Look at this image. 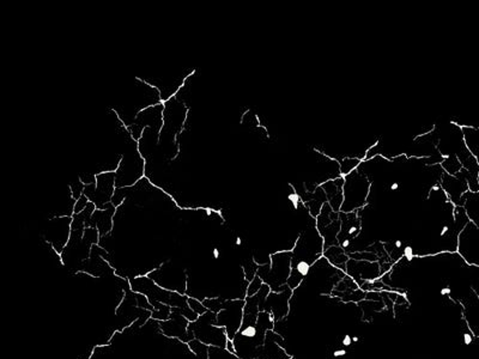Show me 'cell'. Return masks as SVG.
I'll list each match as a JSON object with an SVG mask.
<instances>
[{
    "label": "cell",
    "instance_id": "1",
    "mask_svg": "<svg viewBox=\"0 0 479 359\" xmlns=\"http://www.w3.org/2000/svg\"><path fill=\"white\" fill-rule=\"evenodd\" d=\"M159 103H162V100L158 90L140 78H136L122 99L113 107V112L129 128L140 112Z\"/></svg>",
    "mask_w": 479,
    "mask_h": 359
},
{
    "label": "cell",
    "instance_id": "2",
    "mask_svg": "<svg viewBox=\"0 0 479 359\" xmlns=\"http://www.w3.org/2000/svg\"><path fill=\"white\" fill-rule=\"evenodd\" d=\"M325 250L324 238L316 229L315 218L310 217L307 225L300 231L295 247L291 250V265L307 263L310 266L323 257Z\"/></svg>",
    "mask_w": 479,
    "mask_h": 359
},
{
    "label": "cell",
    "instance_id": "3",
    "mask_svg": "<svg viewBox=\"0 0 479 359\" xmlns=\"http://www.w3.org/2000/svg\"><path fill=\"white\" fill-rule=\"evenodd\" d=\"M207 310L216 314V326L223 327L228 339L233 340L242 324L244 300H222V298H207L203 301Z\"/></svg>",
    "mask_w": 479,
    "mask_h": 359
},
{
    "label": "cell",
    "instance_id": "4",
    "mask_svg": "<svg viewBox=\"0 0 479 359\" xmlns=\"http://www.w3.org/2000/svg\"><path fill=\"white\" fill-rule=\"evenodd\" d=\"M146 162L138 150V142L131 139L122 151L121 160L115 172V188H130L145 177Z\"/></svg>",
    "mask_w": 479,
    "mask_h": 359
},
{
    "label": "cell",
    "instance_id": "5",
    "mask_svg": "<svg viewBox=\"0 0 479 359\" xmlns=\"http://www.w3.org/2000/svg\"><path fill=\"white\" fill-rule=\"evenodd\" d=\"M291 273V251H277L271 254L270 263L258 267L257 276L272 292H280L286 287Z\"/></svg>",
    "mask_w": 479,
    "mask_h": 359
},
{
    "label": "cell",
    "instance_id": "6",
    "mask_svg": "<svg viewBox=\"0 0 479 359\" xmlns=\"http://www.w3.org/2000/svg\"><path fill=\"white\" fill-rule=\"evenodd\" d=\"M369 192L370 181L358 169H355L349 175L344 176L343 204L340 212H355L366 206Z\"/></svg>",
    "mask_w": 479,
    "mask_h": 359
},
{
    "label": "cell",
    "instance_id": "7",
    "mask_svg": "<svg viewBox=\"0 0 479 359\" xmlns=\"http://www.w3.org/2000/svg\"><path fill=\"white\" fill-rule=\"evenodd\" d=\"M188 332L193 334L194 340L214 347H227L228 335L223 327L216 326V314L207 310L205 314L200 315L196 321L189 322Z\"/></svg>",
    "mask_w": 479,
    "mask_h": 359
},
{
    "label": "cell",
    "instance_id": "8",
    "mask_svg": "<svg viewBox=\"0 0 479 359\" xmlns=\"http://www.w3.org/2000/svg\"><path fill=\"white\" fill-rule=\"evenodd\" d=\"M115 192V173H102L96 175V182L85 186L84 195L96 209L106 210L112 204Z\"/></svg>",
    "mask_w": 479,
    "mask_h": 359
},
{
    "label": "cell",
    "instance_id": "9",
    "mask_svg": "<svg viewBox=\"0 0 479 359\" xmlns=\"http://www.w3.org/2000/svg\"><path fill=\"white\" fill-rule=\"evenodd\" d=\"M194 70L189 69L183 70V71L180 72H170L163 76L149 77V78H146V77H140V79L158 90L161 100H162V103H164L179 92V90L182 88L183 84H185L186 79L192 76Z\"/></svg>",
    "mask_w": 479,
    "mask_h": 359
},
{
    "label": "cell",
    "instance_id": "10",
    "mask_svg": "<svg viewBox=\"0 0 479 359\" xmlns=\"http://www.w3.org/2000/svg\"><path fill=\"white\" fill-rule=\"evenodd\" d=\"M457 253L468 266L479 267V227L472 221L458 235Z\"/></svg>",
    "mask_w": 479,
    "mask_h": 359
},
{
    "label": "cell",
    "instance_id": "11",
    "mask_svg": "<svg viewBox=\"0 0 479 359\" xmlns=\"http://www.w3.org/2000/svg\"><path fill=\"white\" fill-rule=\"evenodd\" d=\"M72 217L48 218V225L45 229L46 242L59 255L69 243L71 237Z\"/></svg>",
    "mask_w": 479,
    "mask_h": 359
},
{
    "label": "cell",
    "instance_id": "12",
    "mask_svg": "<svg viewBox=\"0 0 479 359\" xmlns=\"http://www.w3.org/2000/svg\"><path fill=\"white\" fill-rule=\"evenodd\" d=\"M316 229L324 238L325 249L332 246H339L338 244L337 236L340 231L341 221L339 218V213H336L331 209V206L327 203H325L321 207L319 216L315 218Z\"/></svg>",
    "mask_w": 479,
    "mask_h": 359
},
{
    "label": "cell",
    "instance_id": "13",
    "mask_svg": "<svg viewBox=\"0 0 479 359\" xmlns=\"http://www.w3.org/2000/svg\"><path fill=\"white\" fill-rule=\"evenodd\" d=\"M163 110L164 105L163 103H159V105L150 107V108L140 112L138 116L136 117L135 122L127 128L130 130L132 138L138 142L140 137H142L143 130L145 129L146 127H150V128L155 129L161 133L163 127Z\"/></svg>",
    "mask_w": 479,
    "mask_h": 359
},
{
    "label": "cell",
    "instance_id": "14",
    "mask_svg": "<svg viewBox=\"0 0 479 359\" xmlns=\"http://www.w3.org/2000/svg\"><path fill=\"white\" fill-rule=\"evenodd\" d=\"M188 324L189 321L180 313V310L172 308V315L168 320L159 322V331L164 337L188 344L194 340L193 334L188 332Z\"/></svg>",
    "mask_w": 479,
    "mask_h": 359
},
{
    "label": "cell",
    "instance_id": "15",
    "mask_svg": "<svg viewBox=\"0 0 479 359\" xmlns=\"http://www.w3.org/2000/svg\"><path fill=\"white\" fill-rule=\"evenodd\" d=\"M293 292L294 291L288 285L280 292H272L271 291L264 300H261L259 310L272 314L276 322L282 321L283 318H285L289 315V302L291 296H293Z\"/></svg>",
    "mask_w": 479,
    "mask_h": 359
},
{
    "label": "cell",
    "instance_id": "16",
    "mask_svg": "<svg viewBox=\"0 0 479 359\" xmlns=\"http://www.w3.org/2000/svg\"><path fill=\"white\" fill-rule=\"evenodd\" d=\"M442 190L454 206H462V195L467 192L468 184L462 169L455 176L448 175L443 172L440 180Z\"/></svg>",
    "mask_w": 479,
    "mask_h": 359
},
{
    "label": "cell",
    "instance_id": "17",
    "mask_svg": "<svg viewBox=\"0 0 479 359\" xmlns=\"http://www.w3.org/2000/svg\"><path fill=\"white\" fill-rule=\"evenodd\" d=\"M115 212L116 207L114 206L113 204H110L109 207H107L106 210L96 209L91 214V217L89 218V220L86 221L85 227H95V229L99 230L100 236H106V235L112 233L114 227V216H115Z\"/></svg>",
    "mask_w": 479,
    "mask_h": 359
},
{
    "label": "cell",
    "instance_id": "18",
    "mask_svg": "<svg viewBox=\"0 0 479 359\" xmlns=\"http://www.w3.org/2000/svg\"><path fill=\"white\" fill-rule=\"evenodd\" d=\"M343 186H344V177L339 176L334 180L326 181V182L321 184L325 195H326L327 204L330 205L336 213L340 212L341 204H343Z\"/></svg>",
    "mask_w": 479,
    "mask_h": 359
},
{
    "label": "cell",
    "instance_id": "19",
    "mask_svg": "<svg viewBox=\"0 0 479 359\" xmlns=\"http://www.w3.org/2000/svg\"><path fill=\"white\" fill-rule=\"evenodd\" d=\"M462 209L468 218V220L479 227V192L467 190L462 195Z\"/></svg>",
    "mask_w": 479,
    "mask_h": 359
},
{
    "label": "cell",
    "instance_id": "20",
    "mask_svg": "<svg viewBox=\"0 0 479 359\" xmlns=\"http://www.w3.org/2000/svg\"><path fill=\"white\" fill-rule=\"evenodd\" d=\"M323 256L328 261V263L332 265L333 267L338 268V270H340L341 272H344L345 273V270H346V264H347V261L350 260V257L346 251H345L340 246H332V247L326 248V249L324 250Z\"/></svg>",
    "mask_w": 479,
    "mask_h": 359
},
{
    "label": "cell",
    "instance_id": "21",
    "mask_svg": "<svg viewBox=\"0 0 479 359\" xmlns=\"http://www.w3.org/2000/svg\"><path fill=\"white\" fill-rule=\"evenodd\" d=\"M461 134H462V142L466 147V150L471 153L474 159L479 160V132L477 127H461Z\"/></svg>",
    "mask_w": 479,
    "mask_h": 359
},
{
    "label": "cell",
    "instance_id": "22",
    "mask_svg": "<svg viewBox=\"0 0 479 359\" xmlns=\"http://www.w3.org/2000/svg\"><path fill=\"white\" fill-rule=\"evenodd\" d=\"M362 162V159L360 158H347L345 157L343 159H338V163H339V168H340V176H346L349 175L351 172H354L355 169H357L358 166H360Z\"/></svg>",
    "mask_w": 479,
    "mask_h": 359
},
{
    "label": "cell",
    "instance_id": "23",
    "mask_svg": "<svg viewBox=\"0 0 479 359\" xmlns=\"http://www.w3.org/2000/svg\"><path fill=\"white\" fill-rule=\"evenodd\" d=\"M207 359H242L237 357L235 353H231L227 348L209 346V355Z\"/></svg>",
    "mask_w": 479,
    "mask_h": 359
},
{
    "label": "cell",
    "instance_id": "24",
    "mask_svg": "<svg viewBox=\"0 0 479 359\" xmlns=\"http://www.w3.org/2000/svg\"><path fill=\"white\" fill-rule=\"evenodd\" d=\"M70 188H71V193L72 197L75 198L76 200H78L80 197L84 194V189H85V184L80 181L79 177H77L76 180H73L71 183L69 184Z\"/></svg>",
    "mask_w": 479,
    "mask_h": 359
},
{
    "label": "cell",
    "instance_id": "25",
    "mask_svg": "<svg viewBox=\"0 0 479 359\" xmlns=\"http://www.w3.org/2000/svg\"><path fill=\"white\" fill-rule=\"evenodd\" d=\"M264 283L263 280L260 279L259 277L256 276L252 280L249 281L248 287H247V297H252L254 295H257L260 291L261 286H263Z\"/></svg>",
    "mask_w": 479,
    "mask_h": 359
},
{
    "label": "cell",
    "instance_id": "26",
    "mask_svg": "<svg viewBox=\"0 0 479 359\" xmlns=\"http://www.w3.org/2000/svg\"><path fill=\"white\" fill-rule=\"evenodd\" d=\"M188 305H189L190 309H192L196 314L199 315V316H200V315L205 314L207 311L205 305L203 304V302L198 301V300H196V298H189L188 297Z\"/></svg>",
    "mask_w": 479,
    "mask_h": 359
},
{
    "label": "cell",
    "instance_id": "27",
    "mask_svg": "<svg viewBox=\"0 0 479 359\" xmlns=\"http://www.w3.org/2000/svg\"><path fill=\"white\" fill-rule=\"evenodd\" d=\"M90 203L88 198H86L84 194H83L82 197L79 198L78 200L76 201V205H75V214H78L80 212H83V211H84L86 209V206H88V204Z\"/></svg>",
    "mask_w": 479,
    "mask_h": 359
},
{
    "label": "cell",
    "instance_id": "28",
    "mask_svg": "<svg viewBox=\"0 0 479 359\" xmlns=\"http://www.w3.org/2000/svg\"><path fill=\"white\" fill-rule=\"evenodd\" d=\"M340 344H341V346H343L344 348H347V347H351L353 346V337H351L350 334H344L343 335V338H341V340H340Z\"/></svg>",
    "mask_w": 479,
    "mask_h": 359
},
{
    "label": "cell",
    "instance_id": "29",
    "mask_svg": "<svg viewBox=\"0 0 479 359\" xmlns=\"http://www.w3.org/2000/svg\"><path fill=\"white\" fill-rule=\"evenodd\" d=\"M346 354H347V350H345L344 347H341V348H334L333 352H332V357L336 358V359L343 358V357H345V355H346Z\"/></svg>",
    "mask_w": 479,
    "mask_h": 359
},
{
    "label": "cell",
    "instance_id": "30",
    "mask_svg": "<svg viewBox=\"0 0 479 359\" xmlns=\"http://www.w3.org/2000/svg\"><path fill=\"white\" fill-rule=\"evenodd\" d=\"M462 339H464V345L465 346H470V345L473 343V339L474 337L473 335H472V332H465L464 334H462Z\"/></svg>",
    "mask_w": 479,
    "mask_h": 359
},
{
    "label": "cell",
    "instance_id": "31",
    "mask_svg": "<svg viewBox=\"0 0 479 359\" xmlns=\"http://www.w3.org/2000/svg\"><path fill=\"white\" fill-rule=\"evenodd\" d=\"M360 340H361V339H360V337H358V335H354V337H353V343L358 344V343H360Z\"/></svg>",
    "mask_w": 479,
    "mask_h": 359
}]
</instances>
